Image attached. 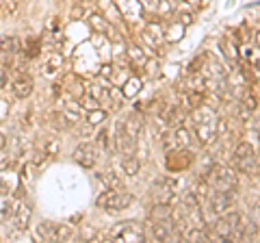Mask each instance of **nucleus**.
Listing matches in <instances>:
<instances>
[{
  "label": "nucleus",
  "mask_w": 260,
  "mask_h": 243,
  "mask_svg": "<svg viewBox=\"0 0 260 243\" xmlns=\"http://www.w3.org/2000/svg\"><path fill=\"white\" fill-rule=\"evenodd\" d=\"M217 111L204 102L189 111V124L193 128V135L198 137L200 145L213 143V139L217 137Z\"/></svg>",
  "instance_id": "f257e3e1"
},
{
  "label": "nucleus",
  "mask_w": 260,
  "mask_h": 243,
  "mask_svg": "<svg viewBox=\"0 0 260 243\" xmlns=\"http://www.w3.org/2000/svg\"><path fill=\"white\" fill-rule=\"evenodd\" d=\"M204 180L210 189H221V191H237L239 187V172L232 165H219L215 163L210 172L204 176Z\"/></svg>",
  "instance_id": "f03ea898"
},
{
  "label": "nucleus",
  "mask_w": 260,
  "mask_h": 243,
  "mask_svg": "<svg viewBox=\"0 0 260 243\" xmlns=\"http://www.w3.org/2000/svg\"><path fill=\"white\" fill-rule=\"evenodd\" d=\"M135 204V196L128 191H117V189H107L104 193H100L95 200V206H100L109 213H119V210H126Z\"/></svg>",
  "instance_id": "7ed1b4c3"
},
{
  "label": "nucleus",
  "mask_w": 260,
  "mask_h": 243,
  "mask_svg": "<svg viewBox=\"0 0 260 243\" xmlns=\"http://www.w3.org/2000/svg\"><path fill=\"white\" fill-rule=\"evenodd\" d=\"M256 161L258 152L254 150V145L247 141H239L232 150V167H237V172L241 174H256Z\"/></svg>",
  "instance_id": "20e7f679"
},
{
  "label": "nucleus",
  "mask_w": 260,
  "mask_h": 243,
  "mask_svg": "<svg viewBox=\"0 0 260 243\" xmlns=\"http://www.w3.org/2000/svg\"><path fill=\"white\" fill-rule=\"evenodd\" d=\"M234 200H237V193L234 191H221V189H210L206 196V206L213 215H223L228 210H232Z\"/></svg>",
  "instance_id": "39448f33"
},
{
  "label": "nucleus",
  "mask_w": 260,
  "mask_h": 243,
  "mask_svg": "<svg viewBox=\"0 0 260 243\" xmlns=\"http://www.w3.org/2000/svg\"><path fill=\"white\" fill-rule=\"evenodd\" d=\"M195 157L191 155L189 148H174L167 152L165 157V167L167 172H184V169H189L193 165Z\"/></svg>",
  "instance_id": "423d86ee"
},
{
  "label": "nucleus",
  "mask_w": 260,
  "mask_h": 243,
  "mask_svg": "<svg viewBox=\"0 0 260 243\" xmlns=\"http://www.w3.org/2000/svg\"><path fill=\"white\" fill-rule=\"evenodd\" d=\"M141 39L150 50H160L162 44H165V28L158 22H148L141 31Z\"/></svg>",
  "instance_id": "0eeeda50"
},
{
  "label": "nucleus",
  "mask_w": 260,
  "mask_h": 243,
  "mask_svg": "<svg viewBox=\"0 0 260 243\" xmlns=\"http://www.w3.org/2000/svg\"><path fill=\"white\" fill-rule=\"evenodd\" d=\"M98 155H100L98 145L89 143V141L78 143L76 148H74V161H76L80 167H85V169L95 167V163H98Z\"/></svg>",
  "instance_id": "6e6552de"
},
{
  "label": "nucleus",
  "mask_w": 260,
  "mask_h": 243,
  "mask_svg": "<svg viewBox=\"0 0 260 243\" xmlns=\"http://www.w3.org/2000/svg\"><path fill=\"white\" fill-rule=\"evenodd\" d=\"M109 239L111 241H143L145 232L135 228L133 222H121V224L115 226V228H111Z\"/></svg>",
  "instance_id": "1a4fd4ad"
},
{
  "label": "nucleus",
  "mask_w": 260,
  "mask_h": 243,
  "mask_svg": "<svg viewBox=\"0 0 260 243\" xmlns=\"http://www.w3.org/2000/svg\"><path fill=\"white\" fill-rule=\"evenodd\" d=\"M137 148V139H133L121 126V119L115 124V133H113V150L119 152V155H135Z\"/></svg>",
  "instance_id": "9d476101"
},
{
  "label": "nucleus",
  "mask_w": 260,
  "mask_h": 243,
  "mask_svg": "<svg viewBox=\"0 0 260 243\" xmlns=\"http://www.w3.org/2000/svg\"><path fill=\"white\" fill-rule=\"evenodd\" d=\"M145 234H148L152 241H169V239L174 237V232H172V220H156V222H150Z\"/></svg>",
  "instance_id": "9b49d317"
},
{
  "label": "nucleus",
  "mask_w": 260,
  "mask_h": 243,
  "mask_svg": "<svg viewBox=\"0 0 260 243\" xmlns=\"http://www.w3.org/2000/svg\"><path fill=\"white\" fill-rule=\"evenodd\" d=\"M11 92L18 100H26L32 96V92H35V80H32V76H28V74H20L13 80Z\"/></svg>",
  "instance_id": "f8f14e48"
},
{
  "label": "nucleus",
  "mask_w": 260,
  "mask_h": 243,
  "mask_svg": "<svg viewBox=\"0 0 260 243\" xmlns=\"http://www.w3.org/2000/svg\"><path fill=\"white\" fill-rule=\"evenodd\" d=\"M30 217H32V206H30V202H26V200L18 202V204H15V213H13L15 230H18V232L26 230L28 224H30Z\"/></svg>",
  "instance_id": "ddd939ff"
},
{
  "label": "nucleus",
  "mask_w": 260,
  "mask_h": 243,
  "mask_svg": "<svg viewBox=\"0 0 260 243\" xmlns=\"http://www.w3.org/2000/svg\"><path fill=\"white\" fill-rule=\"evenodd\" d=\"M61 87H63V92H68L70 94V98L72 100H83L85 98V92H87V85L80 80L78 76H74V74H70V76H65L63 78V83H61Z\"/></svg>",
  "instance_id": "4468645a"
},
{
  "label": "nucleus",
  "mask_w": 260,
  "mask_h": 243,
  "mask_svg": "<svg viewBox=\"0 0 260 243\" xmlns=\"http://www.w3.org/2000/svg\"><path fill=\"white\" fill-rule=\"evenodd\" d=\"M35 148L46 152V155L52 159L56 152H59V148H61V139H59V137H54V135H39L37 141H35Z\"/></svg>",
  "instance_id": "2eb2a0df"
},
{
  "label": "nucleus",
  "mask_w": 260,
  "mask_h": 243,
  "mask_svg": "<svg viewBox=\"0 0 260 243\" xmlns=\"http://www.w3.org/2000/svg\"><path fill=\"white\" fill-rule=\"evenodd\" d=\"M121 126H124V131L133 137V139L139 141V135L143 131V119H141L139 113H130V115H126L121 119Z\"/></svg>",
  "instance_id": "dca6fc26"
},
{
  "label": "nucleus",
  "mask_w": 260,
  "mask_h": 243,
  "mask_svg": "<svg viewBox=\"0 0 260 243\" xmlns=\"http://www.w3.org/2000/svg\"><path fill=\"white\" fill-rule=\"evenodd\" d=\"M87 22H89V26H91V28H95V33L111 35V31H113V26H111L109 18H107V15H104V13H100V11L89 13V15H87Z\"/></svg>",
  "instance_id": "f3484780"
},
{
  "label": "nucleus",
  "mask_w": 260,
  "mask_h": 243,
  "mask_svg": "<svg viewBox=\"0 0 260 243\" xmlns=\"http://www.w3.org/2000/svg\"><path fill=\"white\" fill-rule=\"evenodd\" d=\"M98 180H100L107 189H117V191L124 189V180H121L115 169H111V167L102 169V172H98Z\"/></svg>",
  "instance_id": "a211bd4d"
},
{
  "label": "nucleus",
  "mask_w": 260,
  "mask_h": 243,
  "mask_svg": "<svg viewBox=\"0 0 260 243\" xmlns=\"http://www.w3.org/2000/svg\"><path fill=\"white\" fill-rule=\"evenodd\" d=\"M172 210L174 206L167 204V202H154L148 210V220L156 222V220H172Z\"/></svg>",
  "instance_id": "6ab92c4d"
},
{
  "label": "nucleus",
  "mask_w": 260,
  "mask_h": 243,
  "mask_svg": "<svg viewBox=\"0 0 260 243\" xmlns=\"http://www.w3.org/2000/svg\"><path fill=\"white\" fill-rule=\"evenodd\" d=\"M117 9L121 15H126V18H139L141 15V3L139 0H115Z\"/></svg>",
  "instance_id": "aec40b11"
},
{
  "label": "nucleus",
  "mask_w": 260,
  "mask_h": 243,
  "mask_svg": "<svg viewBox=\"0 0 260 243\" xmlns=\"http://www.w3.org/2000/svg\"><path fill=\"white\" fill-rule=\"evenodd\" d=\"M61 68H63V56H61L59 52H52L50 56H48V61L44 63L42 74L48 76V78H54V76L61 72Z\"/></svg>",
  "instance_id": "412c9836"
},
{
  "label": "nucleus",
  "mask_w": 260,
  "mask_h": 243,
  "mask_svg": "<svg viewBox=\"0 0 260 243\" xmlns=\"http://www.w3.org/2000/svg\"><path fill=\"white\" fill-rule=\"evenodd\" d=\"M22 50V42L15 35H5L0 37V52L3 54H18Z\"/></svg>",
  "instance_id": "4be33fe9"
},
{
  "label": "nucleus",
  "mask_w": 260,
  "mask_h": 243,
  "mask_svg": "<svg viewBox=\"0 0 260 243\" xmlns=\"http://www.w3.org/2000/svg\"><path fill=\"white\" fill-rule=\"evenodd\" d=\"M35 234L39 241H56V224L54 222H42L37 224Z\"/></svg>",
  "instance_id": "5701e85b"
},
{
  "label": "nucleus",
  "mask_w": 260,
  "mask_h": 243,
  "mask_svg": "<svg viewBox=\"0 0 260 243\" xmlns=\"http://www.w3.org/2000/svg\"><path fill=\"white\" fill-rule=\"evenodd\" d=\"M22 9V0H0V18H15Z\"/></svg>",
  "instance_id": "b1692460"
},
{
  "label": "nucleus",
  "mask_w": 260,
  "mask_h": 243,
  "mask_svg": "<svg viewBox=\"0 0 260 243\" xmlns=\"http://www.w3.org/2000/svg\"><path fill=\"white\" fill-rule=\"evenodd\" d=\"M121 169H124L126 176H137L139 169H141V161L135 155H124L121 157Z\"/></svg>",
  "instance_id": "393cba45"
},
{
  "label": "nucleus",
  "mask_w": 260,
  "mask_h": 243,
  "mask_svg": "<svg viewBox=\"0 0 260 243\" xmlns=\"http://www.w3.org/2000/svg\"><path fill=\"white\" fill-rule=\"evenodd\" d=\"M128 59H130V66H145V63H148V52H145L141 46L133 44L128 48Z\"/></svg>",
  "instance_id": "a878e982"
},
{
  "label": "nucleus",
  "mask_w": 260,
  "mask_h": 243,
  "mask_svg": "<svg viewBox=\"0 0 260 243\" xmlns=\"http://www.w3.org/2000/svg\"><path fill=\"white\" fill-rule=\"evenodd\" d=\"M76 228L70 224H56V241H74L76 239Z\"/></svg>",
  "instance_id": "bb28decb"
},
{
  "label": "nucleus",
  "mask_w": 260,
  "mask_h": 243,
  "mask_svg": "<svg viewBox=\"0 0 260 243\" xmlns=\"http://www.w3.org/2000/svg\"><path fill=\"white\" fill-rule=\"evenodd\" d=\"M121 92H124V96H128V98H133V96H137V94L141 92V80L130 74L124 80V87H121Z\"/></svg>",
  "instance_id": "cd10ccee"
},
{
  "label": "nucleus",
  "mask_w": 260,
  "mask_h": 243,
  "mask_svg": "<svg viewBox=\"0 0 260 243\" xmlns=\"http://www.w3.org/2000/svg\"><path fill=\"white\" fill-rule=\"evenodd\" d=\"M15 213V202L13 200H3L0 202V224H9V220H13Z\"/></svg>",
  "instance_id": "c85d7f7f"
},
{
  "label": "nucleus",
  "mask_w": 260,
  "mask_h": 243,
  "mask_svg": "<svg viewBox=\"0 0 260 243\" xmlns=\"http://www.w3.org/2000/svg\"><path fill=\"white\" fill-rule=\"evenodd\" d=\"M107 119V111L100 109V107H95L87 113V124L89 126H95V124H102V122Z\"/></svg>",
  "instance_id": "c756f323"
},
{
  "label": "nucleus",
  "mask_w": 260,
  "mask_h": 243,
  "mask_svg": "<svg viewBox=\"0 0 260 243\" xmlns=\"http://www.w3.org/2000/svg\"><path fill=\"white\" fill-rule=\"evenodd\" d=\"M241 107H243V109H247L249 113H254V111L258 109V98H256V94H251V92H245V94H243Z\"/></svg>",
  "instance_id": "7c9ffc66"
},
{
  "label": "nucleus",
  "mask_w": 260,
  "mask_h": 243,
  "mask_svg": "<svg viewBox=\"0 0 260 243\" xmlns=\"http://www.w3.org/2000/svg\"><path fill=\"white\" fill-rule=\"evenodd\" d=\"M249 239H258L260 241V228H258V224L247 222L245 230H243V234H241V241H249Z\"/></svg>",
  "instance_id": "2f4dec72"
},
{
  "label": "nucleus",
  "mask_w": 260,
  "mask_h": 243,
  "mask_svg": "<svg viewBox=\"0 0 260 243\" xmlns=\"http://www.w3.org/2000/svg\"><path fill=\"white\" fill-rule=\"evenodd\" d=\"M9 72H11V61H0V89L9 85Z\"/></svg>",
  "instance_id": "473e14b6"
},
{
  "label": "nucleus",
  "mask_w": 260,
  "mask_h": 243,
  "mask_svg": "<svg viewBox=\"0 0 260 243\" xmlns=\"http://www.w3.org/2000/svg\"><path fill=\"white\" fill-rule=\"evenodd\" d=\"M111 131L109 128H102L100 133H98V145H100V148L104 150V152H109L111 150Z\"/></svg>",
  "instance_id": "72a5a7b5"
},
{
  "label": "nucleus",
  "mask_w": 260,
  "mask_h": 243,
  "mask_svg": "<svg viewBox=\"0 0 260 243\" xmlns=\"http://www.w3.org/2000/svg\"><path fill=\"white\" fill-rule=\"evenodd\" d=\"M39 50H42L39 39H30V42L26 44V48H24V54H26V59H35V56L39 54Z\"/></svg>",
  "instance_id": "f704fd0d"
},
{
  "label": "nucleus",
  "mask_w": 260,
  "mask_h": 243,
  "mask_svg": "<svg viewBox=\"0 0 260 243\" xmlns=\"http://www.w3.org/2000/svg\"><path fill=\"white\" fill-rule=\"evenodd\" d=\"M143 9H148L150 13H156L158 11V7H160V0H139Z\"/></svg>",
  "instance_id": "c9c22d12"
},
{
  "label": "nucleus",
  "mask_w": 260,
  "mask_h": 243,
  "mask_svg": "<svg viewBox=\"0 0 260 243\" xmlns=\"http://www.w3.org/2000/svg\"><path fill=\"white\" fill-rule=\"evenodd\" d=\"M9 178H0V196H9Z\"/></svg>",
  "instance_id": "e433bc0d"
},
{
  "label": "nucleus",
  "mask_w": 260,
  "mask_h": 243,
  "mask_svg": "<svg viewBox=\"0 0 260 243\" xmlns=\"http://www.w3.org/2000/svg\"><path fill=\"white\" fill-rule=\"evenodd\" d=\"M5 145H7V137L0 133V155H3V150H5Z\"/></svg>",
  "instance_id": "4c0bfd02"
},
{
  "label": "nucleus",
  "mask_w": 260,
  "mask_h": 243,
  "mask_svg": "<svg viewBox=\"0 0 260 243\" xmlns=\"http://www.w3.org/2000/svg\"><path fill=\"white\" fill-rule=\"evenodd\" d=\"M254 213H256V217H258V220H260V200L256 202V206H254Z\"/></svg>",
  "instance_id": "58836bf2"
},
{
  "label": "nucleus",
  "mask_w": 260,
  "mask_h": 243,
  "mask_svg": "<svg viewBox=\"0 0 260 243\" xmlns=\"http://www.w3.org/2000/svg\"><path fill=\"white\" fill-rule=\"evenodd\" d=\"M254 39H256V46L260 48V31H258V33H256V37H254Z\"/></svg>",
  "instance_id": "ea45409f"
}]
</instances>
